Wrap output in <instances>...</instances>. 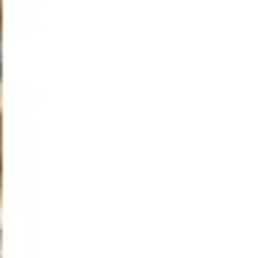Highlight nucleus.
<instances>
[{
    "instance_id": "f257e3e1",
    "label": "nucleus",
    "mask_w": 261,
    "mask_h": 258,
    "mask_svg": "<svg viewBox=\"0 0 261 258\" xmlns=\"http://www.w3.org/2000/svg\"><path fill=\"white\" fill-rule=\"evenodd\" d=\"M0 66H3V34H0Z\"/></svg>"
}]
</instances>
